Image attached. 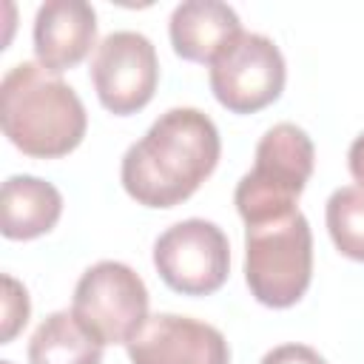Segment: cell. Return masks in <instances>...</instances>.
I'll return each mask as SVG.
<instances>
[{
	"mask_svg": "<svg viewBox=\"0 0 364 364\" xmlns=\"http://www.w3.org/2000/svg\"><path fill=\"white\" fill-rule=\"evenodd\" d=\"M71 313L102 347L131 344L151 318L148 287L134 267L105 259L91 264L80 276L71 299Z\"/></svg>",
	"mask_w": 364,
	"mask_h": 364,
	"instance_id": "5",
	"label": "cell"
},
{
	"mask_svg": "<svg viewBox=\"0 0 364 364\" xmlns=\"http://www.w3.org/2000/svg\"><path fill=\"white\" fill-rule=\"evenodd\" d=\"M97 40V11L85 0H48L34 17L37 63L54 74L80 65Z\"/></svg>",
	"mask_w": 364,
	"mask_h": 364,
	"instance_id": "10",
	"label": "cell"
},
{
	"mask_svg": "<svg viewBox=\"0 0 364 364\" xmlns=\"http://www.w3.org/2000/svg\"><path fill=\"white\" fill-rule=\"evenodd\" d=\"M313 279V233L301 210L245 228V282L273 310L293 307Z\"/></svg>",
	"mask_w": 364,
	"mask_h": 364,
	"instance_id": "4",
	"label": "cell"
},
{
	"mask_svg": "<svg viewBox=\"0 0 364 364\" xmlns=\"http://www.w3.org/2000/svg\"><path fill=\"white\" fill-rule=\"evenodd\" d=\"M219 128L199 108L165 111L119 165L125 193L145 208H176L216 171Z\"/></svg>",
	"mask_w": 364,
	"mask_h": 364,
	"instance_id": "1",
	"label": "cell"
},
{
	"mask_svg": "<svg viewBox=\"0 0 364 364\" xmlns=\"http://www.w3.org/2000/svg\"><path fill=\"white\" fill-rule=\"evenodd\" d=\"M210 91L230 114H256L284 91L287 68L279 46L256 31H242L213 63Z\"/></svg>",
	"mask_w": 364,
	"mask_h": 364,
	"instance_id": "7",
	"label": "cell"
},
{
	"mask_svg": "<svg viewBox=\"0 0 364 364\" xmlns=\"http://www.w3.org/2000/svg\"><path fill=\"white\" fill-rule=\"evenodd\" d=\"M63 216V193L28 173H14L0 191V230L6 239L28 242L48 233Z\"/></svg>",
	"mask_w": 364,
	"mask_h": 364,
	"instance_id": "12",
	"label": "cell"
},
{
	"mask_svg": "<svg viewBox=\"0 0 364 364\" xmlns=\"http://www.w3.org/2000/svg\"><path fill=\"white\" fill-rule=\"evenodd\" d=\"M91 82L97 100L114 117L142 111L159 82V60L154 43L139 31H111L94 51Z\"/></svg>",
	"mask_w": 364,
	"mask_h": 364,
	"instance_id": "8",
	"label": "cell"
},
{
	"mask_svg": "<svg viewBox=\"0 0 364 364\" xmlns=\"http://www.w3.org/2000/svg\"><path fill=\"white\" fill-rule=\"evenodd\" d=\"M0 364H11V361H0Z\"/></svg>",
	"mask_w": 364,
	"mask_h": 364,
	"instance_id": "18",
	"label": "cell"
},
{
	"mask_svg": "<svg viewBox=\"0 0 364 364\" xmlns=\"http://www.w3.org/2000/svg\"><path fill=\"white\" fill-rule=\"evenodd\" d=\"M259 364H327V361L307 344H279L267 350Z\"/></svg>",
	"mask_w": 364,
	"mask_h": 364,
	"instance_id": "16",
	"label": "cell"
},
{
	"mask_svg": "<svg viewBox=\"0 0 364 364\" xmlns=\"http://www.w3.org/2000/svg\"><path fill=\"white\" fill-rule=\"evenodd\" d=\"M28 313H31V301H28L26 287L14 276L6 273L3 276V333H0L3 344L14 341V336L26 327Z\"/></svg>",
	"mask_w": 364,
	"mask_h": 364,
	"instance_id": "15",
	"label": "cell"
},
{
	"mask_svg": "<svg viewBox=\"0 0 364 364\" xmlns=\"http://www.w3.org/2000/svg\"><path fill=\"white\" fill-rule=\"evenodd\" d=\"M171 46L176 57L188 63L210 65L239 34V14L219 0H188L179 3L168 23Z\"/></svg>",
	"mask_w": 364,
	"mask_h": 364,
	"instance_id": "11",
	"label": "cell"
},
{
	"mask_svg": "<svg viewBox=\"0 0 364 364\" xmlns=\"http://www.w3.org/2000/svg\"><path fill=\"white\" fill-rule=\"evenodd\" d=\"M0 125L26 156L60 159L82 142L88 114L60 74L40 63H17L0 82Z\"/></svg>",
	"mask_w": 364,
	"mask_h": 364,
	"instance_id": "2",
	"label": "cell"
},
{
	"mask_svg": "<svg viewBox=\"0 0 364 364\" xmlns=\"http://www.w3.org/2000/svg\"><path fill=\"white\" fill-rule=\"evenodd\" d=\"M125 347L131 364H230V347L213 324L176 313L151 316Z\"/></svg>",
	"mask_w": 364,
	"mask_h": 364,
	"instance_id": "9",
	"label": "cell"
},
{
	"mask_svg": "<svg viewBox=\"0 0 364 364\" xmlns=\"http://www.w3.org/2000/svg\"><path fill=\"white\" fill-rule=\"evenodd\" d=\"M324 219L336 250L353 262H364V188L344 185L333 191Z\"/></svg>",
	"mask_w": 364,
	"mask_h": 364,
	"instance_id": "14",
	"label": "cell"
},
{
	"mask_svg": "<svg viewBox=\"0 0 364 364\" xmlns=\"http://www.w3.org/2000/svg\"><path fill=\"white\" fill-rule=\"evenodd\" d=\"M102 344L77 321L71 310H57L40 321L28 341V364H100Z\"/></svg>",
	"mask_w": 364,
	"mask_h": 364,
	"instance_id": "13",
	"label": "cell"
},
{
	"mask_svg": "<svg viewBox=\"0 0 364 364\" xmlns=\"http://www.w3.org/2000/svg\"><path fill=\"white\" fill-rule=\"evenodd\" d=\"M154 267L171 290L182 296H210L230 273L228 236L208 219H182L156 236Z\"/></svg>",
	"mask_w": 364,
	"mask_h": 364,
	"instance_id": "6",
	"label": "cell"
},
{
	"mask_svg": "<svg viewBox=\"0 0 364 364\" xmlns=\"http://www.w3.org/2000/svg\"><path fill=\"white\" fill-rule=\"evenodd\" d=\"M347 168L353 173V179L358 182V188H364V134H358L347 151Z\"/></svg>",
	"mask_w": 364,
	"mask_h": 364,
	"instance_id": "17",
	"label": "cell"
},
{
	"mask_svg": "<svg viewBox=\"0 0 364 364\" xmlns=\"http://www.w3.org/2000/svg\"><path fill=\"white\" fill-rule=\"evenodd\" d=\"M313 162L316 148L304 128L293 122L267 128L256 145L253 168L239 179L233 193L245 228L299 210L296 202L313 176Z\"/></svg>",
	"mask_w": 364,
	"mask_h": 364,
	"instance_id": "3",
	"label": "cell"
}]
</instances>
